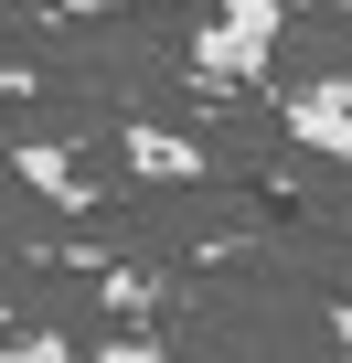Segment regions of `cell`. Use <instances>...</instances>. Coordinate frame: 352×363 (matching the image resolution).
<instances>
[{
  "label": "cell",
  "mask_w": 352,
  "mask_h": 363,
  "mask_svg": "<svg viewBox=\"0 0 352 363\" xmlns=\"http://www.w3.org/2000/svg\"><path fill=\"white\" fill-rule=\"evenodd\" d=\"M278 33H288L278 0H214V22L193 33V75L203 86H256L278 65Z\"/></svg>",
  "instance_id": "obj_1"
},
{
  "label": "cell",
  "mask_w": 352,
  "mask_h": 363,
  "mask_svg": "<svg viewBox=\"0 0 352 363\" xmlns=\"http://www.w3.org/2000/svg\"><path fill=\"white\" fill-rule=\"evenodd\" d=\"M278 128L320 160H352V86H288L278 96Z\"/></svg>",
  "instance_id": "obj_2"
},
{
  "label": "cell",
  "mask_w": 352,
  "mask_h": 363,
  "mask_svg": "<svg viewBox=\"0 0 352 363\" xmlns=\"http://www.w3.org/2000/svg\"><path fill=\"white\" fill-rule=\"evenodd\" d=\"M11 171L33 182V193H43L54 214H86V203H96V193H86V160H75L64 139H22V160H11Z\"/></svg>",
  "instance_id": "obj_3"
},
{
  "label": "cell",
  "mask_w": 352,
  "mask_h": 363,
  "mask_svg": "<svg viewBox=\"0 0 352 363\" xmlns=\"http://www.w3.org/2000/svg\"><path fill=\"white\" fill-rule=\"evenodd\" d=\"M118 150H128L139 182H193V171H203V150H193V139H171V128H118Z\"/></svg>",
  "instance_id": "obj_4"
},
{
  "label": "cell",
  "mask_w": 352,
  "mask_h": 363,
  "mask_svg": "<svg viewBox=\"0 0 352 363\" xmlns=\"http://www.w3.org/2000/svg\"><path fill=\"white\" fill-rule=\"evenodd\" d=\"M341 11H352V0H341Z\"/></svg>",
  "instance_id": "obj_5"
}]
</instances>
